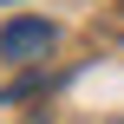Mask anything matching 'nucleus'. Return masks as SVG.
Returning <instances> with one entry per match:
<instances>
[{
  "mask_svg": "<svg viewBox=\"0 0 124 124\" xmlns=\"http://www.w3.org/2000/svg\"><path fill=\"white\" fill-rule=\"evenodd\" d=\"M118 124H124V118H118Z\"/></svg>",
  "mask_w": 124,
  "mask_h": 124,
  "instance_id": "f03ea898",
  "label": "nucleus"
},
{
  "mask_svg": "<svg viewBox=\"0 0 124 124\" xmlns=\"http://www.w3.org/2000/svg\"><path fill=\"white\" fill-rule=\"evenodd\" d=\"M52 46H59V26L52 20H7L0 26V59H13V65H33Z\"/></svg>",
  "mask_w": 124,
  "mask_h": 124,
  "instance_id": "f257e3e1",
  "label": "nucleus"
}]
</instances>
